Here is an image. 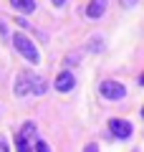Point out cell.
Here are the masks:
<instances>
[{"instance_id":"cell-1","label":"cell","mask_w":144,"mask_h":152,"mask_svg":"<svg viewBox=\"0 0 144 152\" xmlns=\"http://www.w3.org/2000/svg\"><path fill=\"white\" fill-rule=\"evenodd\" d=\"M13 46H15V51L23 56V58H28L31 64H38V58H41V56H38L33 41L25 36V33H15V36H13Z\"/></svg>"},{"instance_id":"cell-2","label":"cell","mask_w":144,"mask_h":152,"mask_svg":"<svg viewBox=\"0 0 144 152\" xmlns=\"http://www.w3.org/2000/svg\"><path fill=\"white\" fill-rule=\"evenodd\" d=\"M101 96L109 99V102H119V99L127 96V86L119 81H104L101 84Z\"/></svg>"},{"instance_id":"cell-3","label":"cell","mask_w":144,"mask_h":152,"mask_svg":"<svg viewBox=\"0 0 144 152\" xmlns=\"http://www.w3.org/2000/svg\"><path fill=\"white\" fill-rule=\"evenodd\" d=\"M109 132H111L116 140H129L134 129H132V124L124 122V119H109Z\"/></svg>"},{"instance_id":"cell-4","label":"cell","mask_w":144,"mask_h":152,"mask_svg":"<svg viewBox=\"0 0 144 152\" xmlns=\"http://www.w3.org/2000/svg\"><path fill=\"white\" fill-rule=\"evenodd\" d=\"M76 86V76L73 71H61L58 76H56V91H71V89Z\"/></svg>"},{"instance_id":"cell-5","label":"cell","mask_w":144,"mask_h":152,"mask_svg":"<svg viewBox=\"0 0 144 152\" xmlns=\"http://www.w3.org/2000/svg\"><path fill=\"white\" fill-rule=\"evenodd\" d=\"M106 10V0H91L89 8H86V15L89 18H101Z\"/></svg>"},{"instance_id":"cell-6","label":"cell","mask_w":144,"mask_h":152,"mask_svg":"<svg viewBox=\"0 0 144 152\" xmlns=\"http://www.w3.org/2000/svg\"><path fill=\"white\" fill-rule=\"evenodd\" d=\"M28 81H31V94H38V96H41V94H46V81H43L41 76L38 74H28Z\"/></svg>"},{"instance_id":"cell-7","label":"cell","mask_w":144,"mask_h":152,"mask_svg":"<svg viewBox=\"0 0 144 152\" xmlns=\"http://www.w3.org/2000/svg\"><path fill=\"white\" fill-rule=\"evenodd\" d=\"M31 94V81H28V74H20L15 81V96H25Z\"/></svg>"},{"instance_id":"cell-8","label":"cell","mask_w":144,"mask_h":152,"mask_svg":"<svg viewBox=\"0 0 144 152\" xmlns=\"http://www.w3.org/2000/svg\"><path fill=\"white\" fill-rule=\"evenodd\" d=\"M10 5L15 10H20V13H33L36 10V3L33 0H10Z\"/></svg>"},{"instance_id":"cell-9","label":"cell","mask_w":144,"mask_h":152,"mask_svg":"<svg viewBox=\"0 0 144 152\" xmlns=\"http://www.w3.org/2000/svg\"><path fill=\"white\" fill-rule=\"evenodd\" d=\"M33 134H36V124H33V122H25V124L20 127V137L25 140V137H33Z\"/></svg>"},{"instance_id":"cell-10","label":"cell","mask_w":144,"mask_h":152,"mask_svg":"<svg viewBox=\"0 0 144 152\" xmlns=\"http://www.w3.org/2000/svg\"><path fill=\"white\" fill-rule=\"evenodd\" d=\"M89 51L101 53V51H104V41H101V38H91V41H89Z\"/></svg>"},{"instance_id":"cell-11","label":"cell","mask_w":144,"mask_h":152,"mask_svg":"<svg viewBox=\"0 0 144 152\" xmlns=\"http://www.w3.org/2000/svg\"><path fill=\"white\" fill-rule=\"evenodd\" d=\"M36 152H51V147H48L43 140H38V142H36Z\"/></svg>"},{"instance_id":"cell-12","label":"cell","mask_w":144,"mask_h":152,"mask_svg":"<svg viewBox=\"0 0 144 152\" xmlns=\"http://www.w3.org/2000/svg\"><path fill=\"white\" fill-rule=\"evenodd\" d=\"M18 152H31V147L25 145V140H23V137H18Z\"/></svg>"},{"instance_id":"cell-13","label":"cell","mask_w":144,"mask_h":152,"mask_svg":"<svg viewBox=\"0 0 144 152\" xmlns=\"http://www.w3.org/2000/svg\"><path fill=\"white\" fill-rule=\"evenodd\" d=\"M119 3H121V8H132L137 0H119Z\"/></svg>"},{"instance_id":"cell-14","label":"cell","mask_w":144,"mask_h":152,"mask_svg":"<svg viewBox=\"0 0 144 152\" xmlns=\"http://www.w3.org/2000/svg\"><path fill=\"white\" fill-rule=\"evenodd\" d=\"M0 152H10V150H8V142L3 140V137H0Z\"/></svg>"},{"instance_id":"cell-15","label":"cell","mask_w":144,"mask_h":152,"mask_svg":"<svg viewBox=\"0 0 144 152\" xmlns=\"http://www.w3.org/2000/svg\"><path fill=\"white\" fill-rule=\"evenodd\" d=\"M84 152H99V147H96V145H86Z\"/></svg>"},{"instance_id":"cell-16","label":"cell","mask_w":144,"mask_h":152,"mask_svg":"<svg viewBox=\"0 0 144 152\" xmlns=\"http://www.w3.org/2000/svg\"><path fill=\"white\" fill-rule=\"evenodd\" d=\"M63 3H66V0H53V5H58V8L63 5Z\"/></svg>"},{"instance_id":"cell-17","label":"cell","mask_w":144,"mask_h":152,"mask_svg":"<svg viewBox=\"0 0 144 152\" xmlns=\"http://www.w3.org/2000/svg\"><path fill=\"white\" fill-rule=\"evenodd\" d=\"M139 84H142V86H144V74H142V79H139Z\"/></svg>"},{"instance_id":"cell-18","label":"cell","mask_w":144,"mask_h":152,"mask_svg":"<svg viewBox=\"0 0 144 152\" xmlns=\"http://www.w3.org/2000/svg\"><path fill=\"white\" fill-rule=\"evenodd\" d=\"M142 117H144V107H142Z\"/></svg>"}]
</instances>
